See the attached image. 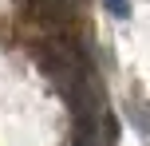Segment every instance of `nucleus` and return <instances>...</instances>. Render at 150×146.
<instances>
[{
  "mask_svg": "<svg viewBox=\"0 0 150 146\" xmlns=\"http://www.w3.org/2000/svg\"><path fill=\"white\" fill-rule=\"evenodd\" d=\"M103 8L115 16V20H127L130 16V0H103Z\"/></svg>",
  "mask_w": 150,
  "mask_h": 146,
  "instance_id": "1",
  "label": "nucleus"
}]
</instances>
